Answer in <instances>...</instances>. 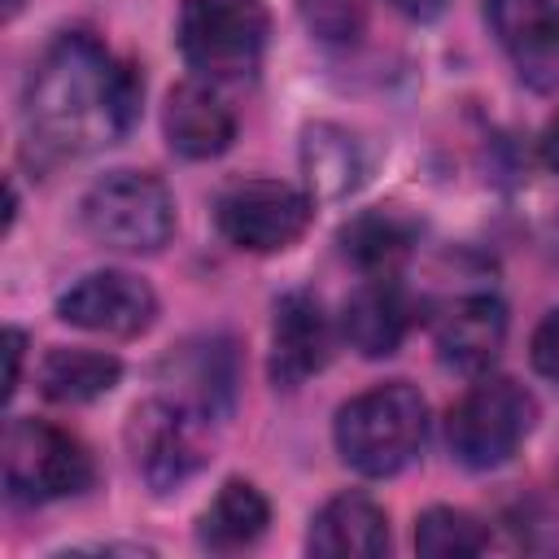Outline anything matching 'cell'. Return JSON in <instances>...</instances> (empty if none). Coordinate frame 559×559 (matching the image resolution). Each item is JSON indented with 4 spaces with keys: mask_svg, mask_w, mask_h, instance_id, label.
I'll return each mask as SVG.
<instances>
[{
    "mask_svg": "<svg viewBox=\"0 0 559 559\" xmlns=\"http://www.w3.org/2000/svg\"><path fill=\"white\" fill-rule=\"evenodd\" d=\"M140 114V79L100 39L83 31L57 35L35 61L22 96V127L44 157H83L131 131Z\"/></svg>",
    "mask_w": 559,
    "mask_h": 559,
    "instance_id": "6da1fadb",
    "label": "cell"
},
{
    "mask_svg": "<svg viewBox=\"0 0 559 559\" xmlns=\"http://www.w3.org/2000/svg\"><path fill=\"white\" fill-rule=\"evenodd\" d=\"M332 437H336L341 459L354 472L393 476L419 454V445L428 437V406L415 384L384 380V384H371L367 393L349 397L336 411Z\"/></svg>",
    "mask_w": 559,
    "mask_h": 559,
    "instance_id": "7a4b0ae2",
    "label": "cell"
},
{
    "mask_svg": "<svg viewBox=\"0 0 559 559\" xmlns=\"http://www.w3.org/2000/svg\"><path fill=\"white\" fill-rule=\"evenodd\" d=\"M266 39L271 13L262 0H183L179 9V52L210 83L253 79Z\"/></svg>",
    "mask_w": 559,
    "mask_h": 559,
    "instance_id": "3957f363",
    "label": "cell"
},
{
    "mask_svg": "<svg viewBox=\"0 0 559 559\" xmlns=\"http://www.w3.org/2000/svg\"><path fill=\"white\" fill-rule=\"evenodd\" d=\"M83 231L118 253H157L175 231V197L148 170H109L79 201Z\"/></svg>",
    "mask_w": 559,
    "mask_h": 559,
    "instance_id": "277c9868",
    "label": "cell"
},
{
    "mask_svg": "<svg viewBox=\"0 0 559 559\" xmlns=\"http://www.w3.org/2000/svg\"><path fill=\"white\" fill-rule=\"evenodd\" d=\"M0 467H4L9 502H22V507H44V502L83 493L96 476L83 441L35 415L9 419Z\"/></svg>",
    "mask_w": 559,
    "mask_h": 559,
    "instance_id": "5b68a950",
    "label": "cell"
},
{
    "mask_svg": "<svg viewBox=\"0 0 559 559\" xmlns=\"http://www.w3.org/2000/svg\"><path fill=\"white\" fill-rule=\"evenodd\" d=\"M533 424H537L533 393L507 376H485L454 402L445 419V441L463 467L489 472V467H502L520 450Z\"/></svg>",
    "mask_w": 559,
    "mask_h": 559,
    "instance_id": "8992f818",
    "label": "cell"
},
{
    "mask_svg": "<svg viewBox=\"0 0 559 559\" xmlns=\"http://www.w3.org/2000/svg\"><path fill=\"white\" fill-rule=\"evenodd\" d=\"M223 240L249 253H280L310 227V197L280 179H240L214 205Z\"/></svg>",
    "mask_w": 559,
    "mask_h": 559,
    "instance_id": "52a82bcc",
    "label": "cell"
},
{
    "mask_svg": "<svg viewBox=\"0 0 559 559\" xmlns=\"http://www.w3.org/2000/svg\"><path fill=\"white\" fill-rule=\"evenodd\" d=\"M201 424H205V415L175 397H153L131 411L127 441H131L140 476L157 493L183 485L205 463V428Z\"/></svg>",
    "mask_w": 559,
    "mask_h": 559,
    "instance_id": "ba28073f",
    "label": "cell"
},
{
    "mask_svg": "<svg viewBox=\"0 0 559 559\" xmlns=\"http://www.w3.org/2000/svg\"><path fill=\"white\" fill-rule=\"evenodd\" d=\"M57 319L100 336H140L157 319V293L131 271H92L57 297Z\"/></svg>",
    "mask_w": 559,
    "mask_h": 559,
    "instance_id": "9c48e42d",
    "label": "cell"
},
{
    "mask_svg": "<svg viewBox=\"0 0 559 559\" xmlns=\"http://www.w3.org/2000/svg\"><path fill=\"white\" fill-rule=\"evenodd\" d=\"M485 17L533 92H559V4L555 0H485Z\"/></svg>",
    "mask_w": 559,
    "mask_h": 559,
    "instance_id": "30bf717a",
    "label": "cell"
},
{
    "mask_svg": "<svg viewBox=\"0 0 559 559\" xmlns=\"http://www.w3.org/2000/svg\"><path fill=\"white\" fill-rule=\"evenodd\" d=\"M332 354V328L314 293H284L271 319V380L297 389L314 371H323Z\"/></svg>",
    "mask_w": 559,
    "mask_h": 559,
    "instance_id": "8fae6325",
    "label": "cell"
},
{
    "mask_svg": "<svg viewBox=\"0 0 559 559\" xmlns=\"http://www.w3.org/2000/svg\"><path fill=\"white\" fill-rule=\"evenodd\" d=\"M507 341V306L493 293L454 297L437 319V358L454 371H485Z\"/></svg>",
    "mask_w": 559,
    "mask_h": 559,
    "instance_id": "7c38bea8",
    "label": "cell"
},
{
    "mask_svg": "<svg viewBox=\"0 0 559 559\" xmlns=\"http://www.w3.org/2000/svg\"><path fill=\"white\" fill-rule=\"evenodd\" d=\"M411 328V297L393 275H367L341 310V332L362 358H389L397 354L402 336Z\"/></svg>",
    "mask_w": 559,
    "mask_h": 559,
    "instance_id": "4fadbf2b",
    "label": "cell"
},
{
    "mask_svg": "<svg viewBox=\"0 0 559 559\" xmlns=\"http://www.w3.org/2000/svg\"><path fill=\"white\" fill-rule=\"evenodd\" d=\"M162 127H166V144L179 157H192V162L218 157L236 140V114L205 83H179V87H170L166 109H162Z\"/></svg>",
    "mask_w": 559,
    "mask_h": 559,
    "instance_id": "5bb4252c",
    "label": "cell"
},
{
    "mask_svg": "<svg viewBox=\"0 0 559 559\" xmlns=\"http://www.w3.org/2000/svg\"><path fill=\"white\" fill-rule=\"evenodd\" d=\"M389 546V515L367 493H336L319 507L306 533V550L323 559H376Z\"/></svg>",
    "mask_w": 559,
    "mask_h": 559,
    "instance_id": "9a60e30c",
    "label": "cell"
},
{
    "mask_svg": "<svg viewBox=\"0 0 559 559\" xmlns=\"http://www.w3.org/2000/svg\"><path fill=\"white\" fill-rule=\"evenodd\" d=\"M301 175H306L310 197L341 201L362 183L367 153H362L354 131H345L336 122H314L301 135Z\"/></svg>",
    "mask_w": 559,
    "mask_h": 559,
    "instance_id": "2e32d148",
    "label": "cell"
},
{
    "mask_svg": "<svg viewBox=\"0 0 559 559\" xmlns=\"http://www.w3.org/2000/svg\"><path fill=\"white\" fill-rule=\"evenodd\" d=\"M266 520H271V507H266L262 489L249 480H227L214 493V502L205 507V515L197 524V542L218 555H231V550L253 546L266 533Z\"/></svg>",
    "mask_w": 559,
    "mask_h": 559,
    "instance_id": "e0dca14e",
    "label": "cell"
},
{
    "mask_svg": "<svg viewBox=\"0 0 559 559\" xmlns=\"http://www.w3.org/2000/svg\"><path fill=\"white\" fill-rule=\"evenodd\" d=\"M122 376V362L100 349H48L39 367V393L61 406L105 397Z\"/></svg>",
    "mask_w": 559,
    "mask_h": 559,
    "instance_id": "ac0fdd59",
    "label": "cell"
},
{
    "mask_svg": "<svg viewBox=\"0 0 559 559\" xmlns=\"http://www.w3.org/2000/svg\"><path fill=\"white\" fill-rule=\"evenodd\" d=\"M411 245H415V227L384 210L358 214L349 227H341V253L367 275H393L406 262Z\"/></svg>",
    "mask_w": 559,
    "mask_h": 559,
    "instance_id": "d6986e66",
    "label": "cell"
},
{
    "mask_svg": "<svg viewBox=\"0 0 559 559\" xmlns=\"http://www.w3.org/2000/svg\"><path fill=\"white\" fill-rule=\"evenodd\" d=\"M175 362H179V384H183V393H179L175 402L201 411L205 419L218 415V411L231 402L236 362H231V345H227V341H197V345H183Z\"/></svg>",
    "mask_w": 559,
    "mask_h": 559,
    "instance_id": "ffe728a7",
    "label": "cell"
},
{
    "mask_svg": "<svg viewBox=\"0 0 559 559\" xmlns=\"http://www.w3.org/2000/svg\"><path fill=\"white\" fill-rule=\"evenodd\" d=\"M489 546V533L476 515L459 507H428L415 520V550L428 559H459V555H480Z\"/></svg>",
    "mask_w": 559,
    "mask_h": 559,
    "instance_id": "44dd1931",
    "label": "cell"
},
{
    "mask_svg": "<svg viewBox=\"0 0 559 559\" xmlns=\"http://www.w3.org/2000/svg\"><path fill=\"white\" fill-rule=\"evenodd\" d=\"M297 17L306 22V31L319 44H354L367 26V0H293Z\"/></svg>",
    "mask_w": 559,
    "mask_h": 559,
    "instance_id": "7402d4cb",
    "label": "cell"
},
{
    "mask_svg": "<svg viewBox=\"0 0 559 559\" xmlns=\"http://www.w3.org/2000/svg\"><path fill=\"white\" fill-rule=\"evenodd\" d=\"M528 362L537 376L559 380V310H550L528 336Z\"/></svg>",
    "mask_w": 559,
    "mask_h": 559,
    "instance_id": "603a6c76",
    "label": "cell"
},
{
    "mask_svg": "<svg viewBox=\"0 0 559 559\" xmlns=\"http://www.w3.org/2000/svg\"><path fill=\"white\" fill-rule=\"evenodd\" d=\"M537 153H542V166L559 175V114L542 127V140H537Z\"/></svg>",
    "mask_w": 559,
    "mask_h": 559,
    "instance_id": "cb8c5ba5",
    "label": "cell"
},
{
    "mask_svg": "<svg viewBox=\"0 0 559 559\" xmlns=\"http://www.w3.org/2000/svg\"><path fill=\"white\" fill-rule=\"evenodd\" d=\"M445 4H450V0H393V9L406 13V17H415V22H432V17H441Z\"/></svg>",
    "mask_w": 559,
    "mask_h": 559,
    "instance_id": "d4e9b609",
    "label": "cell"
},
{
    "mask_svg": "<svg viewBox=\"0 0 559 559\" xmlns=\"http://www.w3.org/2000/svg\"><path fill=\"white\" fill-rule=\"evenodd\" d=\"M22 349H26V336L17 328H9V384H4V393H13L22 380Z\"/></svg>",
    "mask_w": 559,
    "mask_h": 559,
    "instance_id": "484cf974",
    "label": "cell"
},
{
    "mask_svg": "<svg viewBox=\"0 0 559 559\" xmlns=\"http://www.w3.org/2000/svg\"><path fill=\"white\" fill-rule=\"evenodd\" d=\"M546 231H550V245H555V253H559V210L550 214V227H546Z\"/></svg>",
    "mask_w": 559,
    "mask_h": 559,
    "instance_id": "4316f807",
    "label": "cell"
},
{
    "mask_svg": "<svg viewBox=\"0 0 559 559\" xmlns=\"http://www.w3.org/2000/svg\"><path fill=\"white\" fill-rule=\"evenodd\" d=\"M17 9H22V0H4V17H13Z\"/></svg>",
    "mask_w": 559,
    "mask_h": 559,
    "instance_id": "83f0119b",
    "label": "cell"
}]
</instances>
